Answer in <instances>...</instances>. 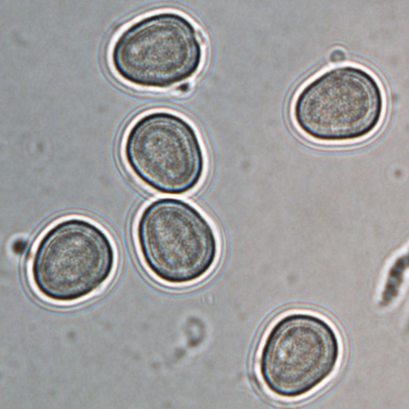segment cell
<instances>
[{
    "mask_svg": "<svg viewBox=\"0 0 409 409\" xmlns=\"http://www.w3.org/2000/svg\"><path fill=\"white\" fill-rule=\"evenodd\" d=\"M307 316L283 318L272 329L260 360L263 379L274 393L291 397L307 391L309 371Z\"/></svg>",
    "mask_w": 409,
    "mask_h": 409,
    "instance_id": "cell-5",
    "label": "cell"
},
{
    "mask_svg": "<svg viewBox=\"0 0 409 409\" xmlns=\"http://www.w3.org/2000/svg\"><path fill=\"white\" fill-rule=\"evenodd\" d=\"M141 259L159 280L180 285L194 282L212 268L218 251L214 230L189 202L163 197L149 203L136 225Z\"/></svg>",
    "mask_w": 409,
    "mask_h": 409,
    "instance_id": "cell-1",
    "label": "cell"
},
{
    "mask_svg": "<svg viewBox=\"0 0 409 409\" xmlns=\"http://www.w3.org/2000/svg\"><path fill=\"white\" fill-rule=\"evenodd\" d=\"M382 100L364 98L342 102L320 101L303 93L294 107V118L307 136L323 142L349 141L372 132L379 124Z\"/></svg>",
    "mask_w": 409,
    "mask_h": 409,
    "instance_id": "cell-4",
    "label": "cell"
},
{
    "mask_svg": "<svg viewBox=\"0 0 409 409\" xmlns=\"http://www.w3.org/2000/svg\"><path fill=\"white\" fill-rule=\"evenodd\" d=\"M124 152L134 174L160 193H186L204 173L205 154L196 130L172 113L154 112L137 120L127 134Z\"/></svg>",
    "mask_w": 409,
    "mask_h": 409,
    "instance_id": "cell-3",
    "label": "cell"
},
{
    "mask_svg": "<svg viewBox=\"0 0 409 409\" xmlns=\"http://www.w3.org/2000/svg\"><path fill=\"white\" fill-rule=\"evenodd\" d=\"M106 232L85 219L60 221L43 235L33 253L31 275L45 296L71 301L89 295L110 278L115 264Z\"/></svg>",
    "mask_w": 409,
    "mask_h": 409,
    "instance_id": "cell-2",
    "label": "cell"
}]
</instances>
